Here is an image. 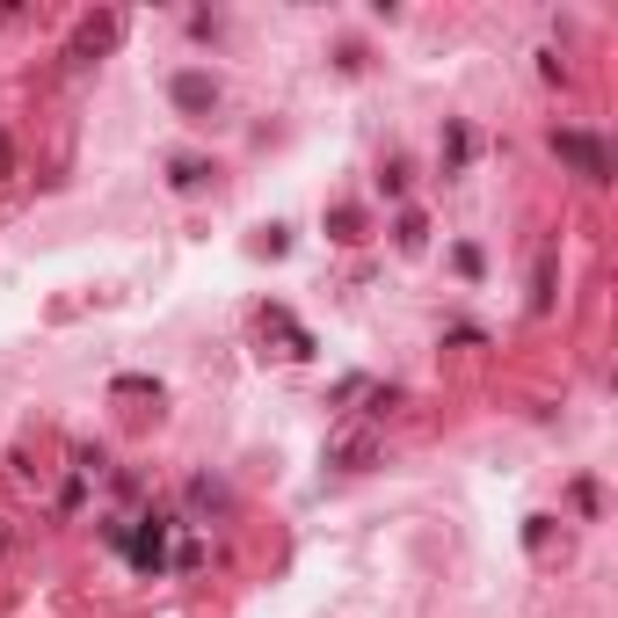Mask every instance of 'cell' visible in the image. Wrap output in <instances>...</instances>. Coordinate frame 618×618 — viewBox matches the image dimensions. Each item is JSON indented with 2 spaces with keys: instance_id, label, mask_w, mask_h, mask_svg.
I'll return each instance as SVG.
<instances>
[{
  "instance_id": "6da1fadb",
  "label": "cell",
  "mask_w": 618,
  "mask_h": 618,
  "mask_svg": "<svg viewBox=\"0 0 618 618\" xmlns=\"http://www.w3.org/2000/svg\"><path fill=\"white\" fill-rule=\"evenodd\" d=\"M561 153H567V160H583V175H589V182H604V168H611V160H604V146L583 139V131H561Z\"/></svg>"
},
{
  "instance_id": "7a4b0ae2",
  "label": "cell",
  "mask_w": 618,
  "mask_h": 618,
  "mask_svg": "<svg viewBox=\"0 0 618 618\" xmlns=\"http://www.w3.org/2000/svg\"><path fill=\"white\" fill-rule=\"evenodd\" d=\"M175 103H182V109H204V103H212V81H204V73H182V81H175Z\"/></svg>"
}]
</instances>
